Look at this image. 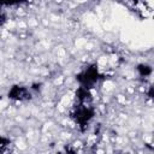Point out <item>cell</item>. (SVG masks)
Segmentation results:
<instances>
[{
  "instance_id": "8992f818",
  "label": "cell",
  "mask_w": 154,
  "mask_h": 154,
  "mask_svg": "<svg viewBox=\"0 0 154 154\" xmlns=\"http://www.w3.org/2000/svg\"><path fill=\"white\" fill-rule=\"evenodd\" d=\"M148 95L152 96V97H154V88H152V89L148 91Z\"/></svg>"
},
{
  "instance_id": "6da1fadb",
  "label": "cell",
  "mask_w": 154,
  "mask_h": 154,
  "mask_svg": "<svg viewBox=\"0 0 154 154\" xmlns=\"http://www.w3.org/2000/svg\"><path fill=\"white\" fill-rule=\"evenodd\" d=\"M100 75L97 72V69L95 66H90L88 67L87 70H84L82 73H79L77 76V79L83 84V87H89L93 83H95L97 79H99Z\"/></svg>"
},
{
  "instance_id": "3957f363",
  "label": "cell",
  "mask_w": 154,
  "mask_h": 154,
  "mask_svg": "<svg viewBox=\"0 0 154 154\" xmlns=\"http://www.w3.org/2000/svg\"><path fill=\"white\" fill-rule=\"evenodd\" d=\"M8 96H10L11 99L23 100V99H28V97L30 96V94H29V91L26 90V88L14 85V87H12V89L8 91Z\"/></svg>"
},
{
  "instance_id": "277c9868",
  "label": "cell",
  "mask_w": 154,
  "mask_h": 154,
  "mask_svg": "<svg viewBox=\"0 0 154 154\" xmlns=\"http://www.w3.org/2000/svg\"><path fill=\"white\" fill-rule=\"evenodd\" d=\"M138 71H140V73H141L142 76H148L152 70H150L148 66H146V65H140V66H138Z\"/></svg>"
},
{
  "instance_id": "7a4b0ae2",
  "label": "cell",
  "mask_w": 154,
  "mask_h": 154,
  "mask_svg": "<svg viewBox=\"0 0 154 154\" xmlns=\"http://www.w3.org/2000/svg\"><path fill=\"white\" fill-rule=\"evenodd\" d=\"M73 116H75L76 122H78L81 125H84L93 117V109L89 108V107H84L83 106V107H79Z\"/></svg>"
},
{
  "instance_id": "5b68a950",
  "label": "cell",
  "mask_w": 154,
  "mask_h": 154,
  "mask_svg": "<svg viewBox=\"0 0 154 154\" xmlns=\"http://www.w3.org/2000/svg\"><path fill=\"white\" fill-rule=\"evenodd\" d=\"M25 1H28V0H2V4L4 5H14V4H22Z\"/></svg>"
}]
</instances>
